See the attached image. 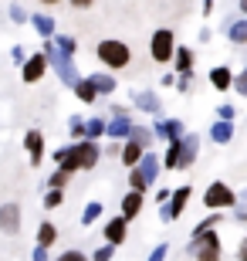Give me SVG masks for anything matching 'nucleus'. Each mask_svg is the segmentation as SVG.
<instances>
[{
  "label": "nucleus",
  "instance_id": "obj_1",
  "mask_svg": "<svg viewBox=\"0 0 247 261\" xmlns=\"http://www.w3.org/2000/svg\"><path fill=\"white\" fill-rule=\"evenodd\" d=\"M98 156H102V149H98V143H92V139H78L75 146H61V149H54V166L61 170V173H81V170H92V166L98 163Z\"/></svg>",
  "mask_w": 247,
  "mask_h": 261
},
{
  "label": "nucleus",
  "instance_id": "obj_2",
  "mask_svg": "<svg viewBox=\"0 0 247 261\" xmlns=\"http://www.w3.org/2000/svg\"><path fill=\"white\" fill-rule=\"evenodd\" d=\"M95 55H98V61H102L105 68H112V71H119V68H129V65H132V48H129L125 41H115V38L98 41Z\"/></svg>",
  "mask_w": 247,
  "mask_h": 261
},
{
  "label": "nucleus",
  "instance_id": "obj_3",
  "mask_svg": "<svg viewBox=\"0 0 247 261\" xmlns=\"http://www.w3.org/2000/svg\"><path fill=\"white\" fill-rule=\"evenodd\" d=\"M41 55L48 58V68H54V71H58V82H61V85L71 88L78 82V68H75V58H71V55H61L51 41H44V51H41Z\"/></svg>",
  "mask_w": 247,
  "mask_h": 261
},
{
  "label": "nucleus",
  "instance_id": "obj_4",
  "mask_svg": "<svg viewBox=\"0 0 247 261\" xmlns=\"http://www.w3.org/2000/svg\"><path fill=\"white\" fill-rule=\"evenodd\" d=\"M186 251L193 254L197 261H220L224 254V244H220V234L217 231H207V234H193Z\"/></svg>",
  "mask_w": 247,
  "mask_h": 261
},
{
  "label": "nucleus",
  "instance_id": "obj_5",
  "mask_svg": "<svg viewBox=\"0 0 247 261\" xmlns=\"http://www.w3.org/2000/svg\"><path fill=\"white\" fill-rule=\"evenodd\" d=\"M173 51H176V34H173L170 28H159L156 34H152L149 41V55L156 65H170L173 61Z\"/></svg>",
  "mask_w": 247,
  "mask_h": 261
},
{
  "label": "nucleus",
  "instance_id": "obj_6",
  "mask_svg": "<svg viewBox=\"0 0 247 261\" xmlns=\"http://www.w3.org/2000/svg\"><path fill=\"white\" fill-rule=\"evenodd\" d=\"M234 203H237V194H234L227 184H210L207 190H203V207H207V211H227Z\"/></svg>",
  "mask_w": 247,
  "mask_h": 261
},
{
  "label": "nucleus",
  "instance_id": "obj_7",
  "mask_svg": "<svg viewBox=\"0 0 247 261\" xmlns=\"http://www.w3.org/2000/svg\"><path fill=\"white\" fill-rule=\"evenodd\" d=\"M190 197H193V190L190 187H176V190H170V200L159 207V217L162 221H176L183 211H186V203H190Z\"/></svg>",
  "mask_w": 247,
  "mask_h": 261
},
{
  "label": "nucleus",
  "instance_id": "obj_8",
  "mask_svg": "<svg viewBox=\"0 0 247 261\" xmlns=\"http://www.w3.org/2000/svg\"><path fill=\"white\" fill-rule=\"evenodd\" d=\"M197 149H200V136L197 133H183L180 136V156H176V170H190L197 163Z\"/></svg>",
  "mask_w": 247,
  "mask_h": 261
},
{
  "label": "nucleus",
  "instance_id": "obj_9",
  "mask_svg": "<svg viewBox=\"0 0 247 261\" xmlns=\"http://www.w3.org/2000/svg\"><path fill=\"white\" fill-rule=\"evenodd\" d=\"M132 170L139 173V180H143L146 187H152V184H156V176H159V156L146 149V153L139 156V163H135Z\"/></svg>",
  "mask_w": 247,
  "mask_h": 261
},
{
  "label": "nucleus",
  "instance_id": "obj_10",
  "mask_svg": "<svg viewBox=\"0 0 247 261\" xmlns=\"http://www.w3.org/2000/svg\"><path fill=\"white\" fill-rule=\"evenodd\" d=\"M44 71H48V58L44 55H31V58H24V65H20V78L28 82V85H34V82H41L44 78Z\"/></svg>",
  "mask_w": 247,
  "mask_h": 261
},
{
  "label": "nucleus",
  "instance_id": "obj_11",
  "mask_svg": "<svg viewBox=\"0 0 247 261\" xmlns=\"http://www.w3.org/2000/svg\"><path fill=\"white\" fill-rule=\"evenodd\" d=\"M0 231L4 234H17L20 231V203H0Z\"/></svg>",
  "mask_w": 247,
  "mask_h": 261
},
{
  "label": "nucleus",
  "instance_id": "obj_12",
  "mask_svg": "<svg viewBox=\"0 0 247 261\" xmlns=\"http://www.w3.org/2000/svg\"><path fill=\"white\" fill-rule=\"evenodd\" d=\"M24 149H28V156H31V166H38L41 160H44V133H41V129H31V133L24 136Z\"/></svg>",
  "mask_w": 247,
  "mask_h": 261
},
{
  "label": "nucleus",
  "instance_id": "obj_13",
  "mask_svg": "<svg viewBox=\"0 0 247 261\" xmlns=\"http://www.w3.org/2000/svg\"><path fill=\"white\" fill-rule=\"evenodd\" d=\"M152 136H159V139H166V143H176V139L183 136V122L180 119H159L156 129H152Z\"/></svg>",
  "mask_w": 247,
  "mask_h": 261
},
{
  "label": "nucleus",
  "instance_id": "obj_14",
  "mask_svg": "<svg viewBox=\"0 0 247 261\" xmlns=\"http://www.w3.org/2000/svg\"><path fill=\"white\" fill-rule=\"evenodd\" d=\"M135 122L129 116H112V122H105V136L112 139V143H119V139H125L129 136V129H132Z\"/></svg>",
  "mask_w": 247,
  "mask_h": 261
},
{
  "label": "nucleus",
  "instance_id": "obj_15",
  "mask_svg": "<svg viewBox=\"0 0 247 261\" xmlns=\"http://www.w3.org/2000/svg\"><path fill=\"white\" fill-rule=\"evenodd\" d=\"M125 227H129V221H122V217H112V221L105 224V244L119 248V244L125 241Z\"/></svg>",
  "mask_w": 247,
  "mask_h": 261
},
{
  "label": "nucleus",
  "instance_id": "obj_16",
  "mask_svg": "<svg viewBox=\"0 0 247 261\" xmlns=\"http://www.w3.org/2000/svg\"><path fill=\"white\" fill-rule=\"evenodd\" d=\"M230 82H234V71H230L227 65H217V68H210V85L217 88V92H227Z\"/></svg>",
  "mask_w": 247,
  "mask_h": 261
},
{
  "label": "nucleus",
  "instance_id": "obj_17",
  "mask_svg": "<svg viewBox=\"0 0 247 261\" xmlns=\"http://www.w3.org/2000/svg\"><path fill=\"white\" fill-rule=\"evenodd\" d=\"M139 211H143V194L129 190V194L122 197V221H132V217H139Z\"/></svg>",
  "mask_w": 247,
  "mask_h": 261
},
{
  "label": "nucleus",
  "instance_id": "obj_18",
  "mask_svg": "<svg viewBox=\"0 0 247 261\" xmlns=\"http://www.w3.org/2000/svg\"><path fill=\"white\" fill-rule=\"evenodd\" d=\"M132 102H135V109H139V112L159 116V95H156V92H139V95H135Z\"/></svg>",
  "mask_w": 247,
  "mask_h": 261
},
{
  "label": "nucleus",
  "instance_id": "obj_19",
  "mask_svg": "<svg viewBox=\"0 0 247 261\" xmlns=\"http://www.w3.org/2000/svg\"><path fill=\"white\" fill-rule=\"evenodd\" d=\"M28 20L34 24V31H38V34H41L44 41L54 38V17H48V14H31Z\"/></svg>",
  "mask_w": 247,
  "mask_h": 261
},
{
  "label": "nucleus",
  "instance_id": "obj_20",
  "mask_svg": "<svg viewBox=\"0 0 247 261\" xmlns=\"http://www.w3.org/2000/svg\"><path fill=\"white\" fill-rule=\"evenodd\" d=\"M173 65L180 75H193V51L190 48H176L173 51Z\"/></svg>",
  "mask_w": 247,
  "mask_h": 261
},
{
  "label": "nucleus",
  "instance_id": "obj_21",
  "mask_svg": "<svg viewBox=\"0 0 247 261\" xmlns=\"http://www.w3.org/2000/svg\"><path fill=\"white\" fill-rule=\"evenodd\" d=\"M125 139H129V143H135V146H139V149H149V146H152V139H156V136H152V129H146V126H132V129H129V136H125Z\"/></svg>",
  "mask_w": 247,
  "mask_h": 261
},
{
  "label": "nucleus",
  "instance_id": "obj_22",
  "mask_svg": "<svg viewBox=\"0 0 247 261\" xmlns=\"http://www.w3.org/2000/svg\"><path fill=\"white\" fill-rule=\"evenodd\" d=\"M210 139H213V143H230V139H234V122H213V126H210Z\"/></svg>",
  "mask_w": 247,
  "mask_h": 261
},
{
  "label": "nucleus",
  "instance_id": "obj_23",
  "mask_svg": "<svg viewBox=\"0 0 247 261\" xmlns=\"http://www.w3.org/2000/svg\"><path fill=\"white\" fill-rule=\"evenodd\" d=\"M88 82L95 88V95H112L115 92V75H92Z\"/></svg>",
  "mask_w": 247,
  "mask_h": 261
},
{
  "label": "nucleus",
  "instance_id": "obj_24",
  "mask_svg": "<svg viewBox=\"0 0 247 261\" xmlns=\"http://www.w3.org/2000/svg\"><path fill=\"white\" fill-rule=\"evenodd\" d=\"M54 241H58V227H54L51 221H44V224L38 227V248H51Z\"/></svg>",
  "mask_w": 247,
  "mask_h": 261
},
{
  "label": "nucleus",
  "instance_id": "obj_25",
  "mask_svg": "<svg viewBox=\"0 0 247 261\" xmlns=\"http://www.w3.org/2000/svg\"><path fill=\"white\" fill-rule=\"evenodd\" d=\"M143 153H146V149H139V146H135V143H129V139H125V146L119 149V156H122V163L129 166V170H132V166L139 163V156H143Z\"/></svg>",
  "mask_w": 247,
  "mask_h": 261
},
{
  "label": "nucleus",
  "instance_id": "obj_26",
  "mask_svg": "<svg viewBox=\"0 0 247 261\" xmlns=\"http://www.w3.org/2000/svg\"><path fill=\"white\" fill-rule=\"evenodd\" d=\"M220 224H224V211H213L210 217H203V221L197 224V231H193V234H207V231H217Z\"/></svg>",
  "mask_w": 247,
  "mask_h": 261
},
{
  "label": "nucleus",
  "instance_id": "obj_27",
  "mask_svg": "<svg viewBox=\"0 0 247 261\" xmlns=\"http://www.w3.org/2000/svg\"><path fill=\"white\" fill-rule=\"evenodd\" d=\"M71 88H75V95L78 98H81V102H95V88H92V82H88V78H78V82H75V85H71Z\"/></svg>",
  "mask_w": 247,
  "mask_h": 261
},
{
  "label": "nucleus",
  "instance_id": "obj_28",
  "mask_svg": "<svg viewBox=\"0 0 247 261\" xmlns=\"http://www.w3.org/2000/svg\"><path fill=\"white\" fill-rule=\"evenodd\" d=\"M227 34H230V41H234V44H247V20L244 17L234 20V24L227 28Z\"/></svg>",
  "mask_w": 247,
  "mask_h": 261
},
{
  "label": "nucleus",
  "instance_id": "obj_29",
  "mask_svg": "<svg viewBox=\"0 0 247 261\" xmlns=\"http://www.w3.org/2000/svg\"><path fill=\"white\" fill-rule=\"evenodd\" d=\"M176 156H180V139H176V143H166V156L159 160V166H166V170H176Z\"/></svg>",
  "mask_w": 247,
  "mask_h": 261
},
{
  "label": "nucleus",
  "instance_id": "obj_30",
  "mask_svg": "<svg viewBox=\"0 0 247 261\" xmlns=\"http://www.w3.org/2000/svg\"><path fill=\"white\" fill-rule=\"evenodd\" d=\"M98 217H102V203H98V200H92V203L85 207V211H81V227H88V224H95Z\"/></svg>",
  "mask_w": 247,
  "mask_h": 261
},
{
  "label": "nucleus",
  "instance_id": "obj_31",
  "mask_svg": "<svg viewBox=\"0 0 247 261\" xmlns=\"http://www.w3.org/2000/svg\"><path fill=\"white\" fill-rule=\"evenodd\" d=\"M98 136H105V119H88V122H85V139L95 143Z\"/></svg>",
  "mask_w": 247,
  "mask_h": 261
},
{
  "label": "nucleus",
  "instance_id": "obj_32",
  "mask_svg": "<svg viewBox=\"0 0 247 261\" xmlns=\"http://www.w3.org/2000/svg\"><path fill=\"white\" fill-rule=\"evenodd\" d=\"M68 180H71L68 173H61V170H54V173L48 176V190H65V187H68Z\"/></svg>",
  "mask_w": 247,
  "mask_h": 261
},
{
  "label": "nucleus",
  "instance_id": "obj_33",
  "mask_svg": "<svg viewBox=\"0 0 247 261\" xmlns=\"http://www.w3.org/2000/svg\"><path fill=\"white\" fill-rule=\"evenodd\" d=\"M61 203H65V194H61V190H48V194H44V207H48V211H54Z\"/></svg>",
  "mask_w": 247,
  "mask_h": 261
},
{
  "label": "nucleus",
  "instance_id": "obj_34",
  "mask_svg": "<svg viewBox=\"0 0 247 261\" xmlns=\"http://www.w3.org/2000/svg\"><path fill=\"white\" fill-rule=\"evenodd\" d=\"M217 119L220 122H234V119H237V109L230 106V102H224V106L217 109Z\"/></svg>",
  "mask_w": 247,
  "mask_h": 261
},
{
  "label": "nucleus",
  "instance_id": "obj_35",
  "mask_svg": "<svg viewBox=\"0 0 247 261\" xmlns=\"http://www.w3.org/2000/svg\"><path fill=\"white\" fill-rule=\"evenodd\" d=\"M230 88H234L237 95H247V71H240V75H234V82H230Z\"/></svg>",
  "mask_w": 247,
  "mask_h": 261
},
{
  "label": "nucleus",
  "instance_id": "obj_36",
  "mask_svg": "<svg viewBox=\"0 0 247 261\" xmlns=\"http://www.w3.org/2000/svg\"><path fill=\"white\" fill-rule=\"evenodd\" d=\"M10 20L14 24H28V10L20 7V4H10Z\"/></svg>",
  "mask_w": 247,
  "mask_h": 261
},
{
  "label": "nucleus",
  "instance_id": "obj_37",
  "mask_svg": "<svg viewBox=\"0 0 247 261\" xmlns=\"http://www.w3.org/2000/svg\"><path fill=\"white\" fill-rule=\"evenodd\" d=\"M68 122H71L68 129H71V136H75V139H85V122H81V119H78V116H71Z\"/></svg>",
  "mask_w": 247,
  "mask_h": 261
},
{
  "label": "nucleus",
  "instance_id": "obj_38",
  "mask_svg": "<svg viewBox=\"0 0 247 261\" xmlns=\"http://www.w3.org/2000/svg\"><path fill=\"white\" fill-rule=\"evenodd\" d=\"M112 254H115V248L112 244H102L95 254H92V261H112Z\"/></svg>",
  "mask_w": 247,
  "mask_h": 261
},
{
  "label": "nucleus",
  "instance_id": "obj_39",
  "mask_svg": "<svg viewBox=\"0 0 247 261\" xmlns=\"http://www.w3.org/2000/svg\"><path fill=\"white\" fill-rule=\"evenodd\" d=\"M166 254H170V248H166V244H156V248H152V254L146 261H166Z\"/></svg>",
  "mask_w": 247,
  "mask_h": 261
},
{
  "label": "nucleus",
  "instance_id": "obj_40",
  "mask_svg": "<svg viewBox=\"0 0 247 261\" xmlns=\"http://www.w3.org/2000/svg\"><path fill=\"white\" fill-rule=\"evenodd\" d=\"M58 261H88V258H85V254H81V251H75V248H71V251L58 254Z\"/></svg>",
  "mask_w": 247,
  "mask_h": 261
},
{
  "label": "nucleus",
  "instance_id": "obj_41",
  "mask_svg": "<svg viewBox=\"0 0 247 261\" xmlns=\"http://www.w3.org/2000/svg\"><path fill=\"white\" fill-rule=\"evenodd\" d=\"M24 58H28V51L20 48V44H14V48H10V61H17V65H24Z\"/></svg>",
  "mask_w": 247,
  "mask_h": 261
},
{
  "label": "nucleus",
  "instance_id": "obj_42",
  "mask_svg": "<svg viewBox=\"0 0 247 261\" xmlns=\"http://www.w3.org/2000/svg\"><path fill=\"white\" fill-rule=\"evenodd\" d=\"M176 85H180L183 95H186V92H193V75H180V82H176Z\"/></svg>",
  "mask_w": 247,
  "mask_h": 261
},
{
  "label": "nucleus",
  "instance_id": "obj_43",
  "mask_svg": "<svg viewBox=\"0 0 247 261\" xmlns=\"http://www.w3.org/2000/svg\"><path fill=\"white\" fill-rule=\"evenodd\" d=\"M68 4H71V7H75V10H88V7H92V4H95V0H68Z\"/></svg>",
  "mask_w": 247,
  "mask_h": 261
},
{
  "label": "nucleus",
  "instance_id": "obj_44",
  "mask_svg": "<svg viewBox=\"0 0 247 261\" xmlns=\"http://www.w3.org/2000/svg\"><path fill=\"white\" fill-rule=\"evenodd\" d=\"M34 261H51L48 248H34Z\"/></svg>",
  "mask_w": 247,
  "mask_h": 261
},
{
  "label": "nucleus",
  "instance_id": "obj_45",
  "mask_svg": "<svg viewBox=\"0 0 247 261\" xmlns=\"http://www.w3.org/2000/svg\"><path fill=\"white\" fill-rule=\"evenodd\" d=\"M41 4H44V7H54V4H61V0H41Z\"/></svg>",
  "mask_w": 247,
  "mask_h": 261
}]
</instances>
